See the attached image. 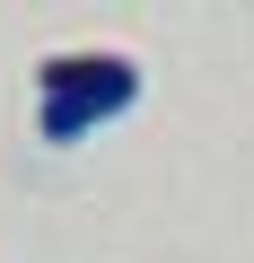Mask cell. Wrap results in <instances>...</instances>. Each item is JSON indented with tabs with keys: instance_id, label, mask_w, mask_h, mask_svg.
<instances>
[{
	"instance_id": "1",
	"label": "cell",
	"mask_w": 254,
	"mask_h": 263,
	"mask_svg": "<svg viewBox=\"0 0 254 263\" xmlns=\"http://www.w3.org/2000/svg\"><path fill=\"white\" fill-rule=\"evenodd\" d=\"M132 97H141V70L123 53H53L35 70V132L44 141H79V132L114 123Z\"/></svg>"
}]
</instances>
